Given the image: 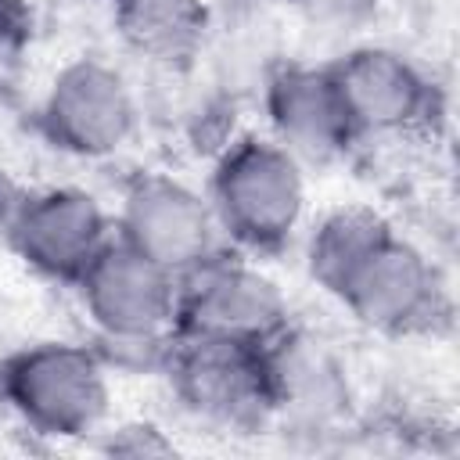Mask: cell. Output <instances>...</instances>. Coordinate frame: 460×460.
Instances as JSON below:
<instances>
[{"instance_id": "obj_6", "label": "cell", "mask_w": 460, "mask_h": 460, "mask_svg": "<svg viewBox=\"0 0 460 460\" xmlns=\"http://www.w3.org/2000/svg\"><path fill=\"white\" fill-rule=\"evenodd\" d=\"M115 226L119 241H126L129 248L155 259L176 277L223 252V234L208 194L169 172L137 176L122 194Z\"/></svg>"}, {"instance_id": "obj_10", "label": "cell", "mask_w": 460, "mask_h": 460, "mask_svg": "<svg viewBox=\"0 0 460 460\" xmlns=\"http://www.w3.org/2000/svg\"><path fill=\"white\" fill-rule=\"evenodd\" d=\"M327 68L356 137H399L435 119V83L395 47H352Z\"/></svg>"}, {"instance_id": "obj_14", "label": "cell", "mask_w": 460, "mask_h": 460, "mask_svg": "<svg viewBox=\"0 0 460 460\" xmlns=\"http://www.w3.org/2000/svg\"><path fill=\"white\" fill-rule=\"evenodd\" d=\"M388 230V219L367 205H341L334 212H327L305 244V262H309V277L334 295V288L341 284V277L359 262V255Z\"/></svg>"}, {"instance_id": "obj_15", "label": "cell", "mask_w": 460, "mask_h": 460, "mask_svg": "<svg viewBox=\"0 0 460 460\" xmlns=\"http://www.w3.org/2000/svg\"><path fill=\"white\" fill-rule=\"evenodd\" d=\"M108 449L126 453V456H162V453H172L176 446L169 438H162V431L151 424H126V428L111 431Z\"/></svg>"}, {"instance_id": "obj_11", "label": "cell", "mask_w": 460, "mask_h": 460, "mask_svg": "<svg viewBox=\"0 0 460 460\" xmlns=\"http://www.w3.org/2000/svg\"><path fill=\"white\" fill-rule=\"evenodd\" d=\"M270 137L284 144L298 162H331L356 144V129L345 115L331 68L284 65L262 86Z\"/></svg>"}, {"instance_id": "obj_9", "label": "cell", "mask_w": 460, "mask_h": 460, "mask_svg": "<svg viewBox=\"0 0 460 460\" xmlns=\"http://www.w3.org/2000/svg\"><path fill=\"white\" fill-rule=\"evenodd\" d=\"M165 370L183 406L212 424L252 428L273 413L266 345L172 334Z\"/></svg>"}, {"instance_id": "obj_1", "label": "cell", "mask_w": 460, "mask_h": 460, "mask_svg": "<svg viewBox=\"0 0 460 460\" xmlns=\"http://www.w3.org/2000/svg\"><path fill=\"white\" fill-rule=\"evenodd\" d=\"M205 194L219 234L241 252H277L305 219L302 162L273 137L230 140Z\"/></svg>"}, {"instance_id": "obj_5", "label": "cell", "mask_w": 460, "mask_h": 460, "mask_svg": "<svg viewBox=\"0 0 460 460\" xmlns=\"http://www.w3.org/2000/svg\"><path fill=\"white\" fill-rule=\"evenodd\" d=\"M137 97L126 75L101 58L61 65L43 93L40 126L47 140L75 158H108L137 133Z\"/></svg>"}, {"instance_id": "obj_13", "label": "cell", "mask_w": 460, "mask_h": 460, "mask_svg": "<svg viewBox=\"0 0 460 460\" xmlns=\"http://www.w3.org/2000/svg\"><path fill=\"white\" fill-rule=\"evenodd\" d=\"M111 22L133 54L180 65L198 54L208 32V7L205 0H111Z\"/></svg>"}, {"instance_id": "obj_8", "label": "cell", "mask_w": 460, "mask_h": 460, "mask_svg": "<svg viewBox=\"0 0 460 460\" xmlns=\"http://www.w3.org/2000/svg\"><path fill=\"white\" fill-rule=\"evenodd\" d=\"M4 234L18 259L50 280L75 284L115 237L111 216L83 187H40L11 201Z\"/></svg>"}, {"instance_id": "obj_3", "label": "cell", "mask_w": 460, "mask_h": 460, "mask_svg": "<svg viewBox=\"0 0 460 460\" xmlns=\"http://www.w3.org/2000/svg\"><path fill=\"white\" fill-rule=\"evenodd\" d=\"M83 313L90 316L101 356L122 349H158L172 341L180 277L111 237L75 280Z\"/></svg>"}, {"instance_id": "obj_2", "label": "cell", "mask_w": 460, "mask_h": 460, "mask_svg": "<svg viewBox=\"0 0 460 460\" xmlns=\"http://www.w3.org/2000/svg\"><path fill=\"white\" fill-rule=\"evenodd\" d=\"M101 349L79 341H32L0 363L4 402L40 435L79 438L101 428L111 374Z\"/></svg>"}, {"instance_id": "obj_12", "label": "cell", "mask_w": 460, "mask_h": 460, "mask_svg": "<svg viewBox=\"0 0 460 460\" xmlns=\"http://www.w3.org/2000/svg\"><path fill=\"white\" fill-rule=\"evenodd\" d=\"M266 374L273 413H291L298 420H327L341 413L349 388L331 349L291 327L266 345Z\"/></svg>"}, {"instance_id": "obj_4", "label": "cell", "mask_w": 460, "mask_h": 460, "mask_svg": "<svg viewBox=\"0 0 460 460\" xmlns=\"http://www.w3.org/2000/svg\"><path fill=\"white\" fill-rule=\"evenodd\" d=\"M288 331V298L280 284L252 266L216 252L180 277L176 338H219L241 345H270Z\"/></svg>"}, {"instance_id": "obj_7", "label": "cell", "mask_w": 460, "mask_h": 460, "mask_svg": "<svg viewBox=\"0 0 460 460\" xmlns=\"http://www.w3.org/2000/svg\"><path fill=\"white\" fill-rule=\"evenodd\" d=\"M334 298L381 334L424 331L442 313V284L431 259L392 226L341 277Z\"/></svg>"}]
</instances>
